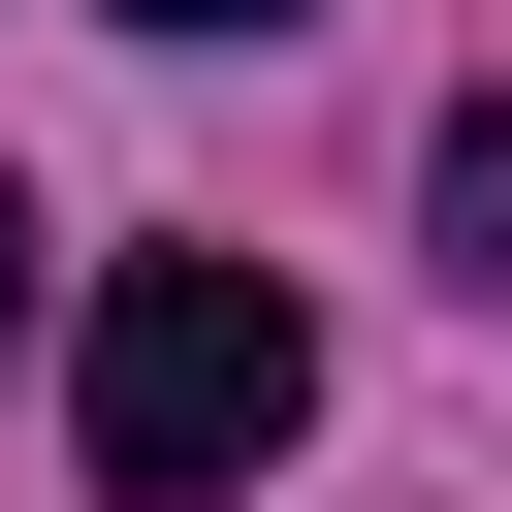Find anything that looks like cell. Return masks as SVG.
<instances>
[{
	"instance_id": "7a4b0ae2",
	"label": "cell",
	"mask_w": 512,
	"mask_h": 512,
	"mask_svg": "<svg viewBox=\"0 0 512 512\" xmlns=\"http://www.w3.org/2000/svg\"><path fill=\"white\" fill-rule=\"evenodd\" d=\"M416 224H448V288L512 320V96H448V160H416Z\"/></svg>"
},
{
	"instance_id": "277c9868",
	"label": "cell",
	"mask_w": 512,
	"mask_h": 512,
	"mask_svg": "<svg viewBox=\"0 0 512 512\" xmlns=\"http://www.w3.org/2000/svg\"><path fill=\"white\" fill-rule=\"evenodd\" d=\"M0 320H32V192H0Z\"/></svg>"
},
{
	"instance_id": "6da1fadb",
	"label": "cell",
	"mask_w": 512,
	"mask_h": 512,
	"mask_svg": "<svg viewBox=\"0 0 512 512\" xmlns=\"http://www.w3.org/2000/svg\"><path fill=\"white\" fill-rule=\"evenodd\" d=\"M288 416H320V320H288V256H96L64 448H96L128 512H224V480H256Z\"/></svg>"
},
{
	"instance_id": "3957f363",
	"label": "cell",
	"mask_w": 512,
	"mask_h": 512,
	"mask_svg": "<svg viewBox=\"0 0 512 512\" xmlns=\"http://www.w3.org/2000/svg\"><path fill=\"white\" fill-rule=\"evenodd\" d=\"M128 32H288V0H128Z\"/></svg>"
}]
</instances>
